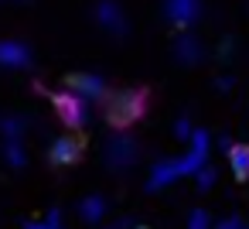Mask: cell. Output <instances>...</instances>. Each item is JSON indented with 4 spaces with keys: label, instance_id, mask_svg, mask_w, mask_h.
I'll return each instance as SVG.
<instances>
[{
    "label": "cell",
    "instance_id": "1",
    "mask_svg": "<svg viewBox=\"0 0 249 229\" xmlns=\"http://www.w3.org/2000/svg\"><path fill=\"white\" fill-rule=\"evenodd\" d=\"M208 144H212L208 130H195L188 154H181V157H171V161H160V164H154V171H150V178H147V191H160V188L174 185V181H178V178H184V174H198V171L205 168Z\"/></svg>",
    "mask_w": 249,
    "mask_h": 229
},
{
    "label": "cell",
    "instance_id": "2",
    "mask_svg": "<svg viewBox=\"0 0 249 229\" xmlns=\"http://www.w3.org/2000/svg\"><path fill=\"white\" fill-rule=\"evenodd\" d=\"M143 113H147V93L143 89H126L109 103V120L116 127H130V123L143 120Z\"/></svg>",
    "mask_w": 249,
    "mask_h": 229
},
{
    "label": "cell",
    "instance_id": "3",
    "mask_svg": "<svg viewBox=\"0 0 249 229\" xmlns=\"http://www.w3.org/2000/svg\"><path fill=\"white\" fill-rule=\"evenodd\" d=\"M55 113L62 116V123L65 127H82L86 123V99L79 96V93H72V89H62V93H55Z\"/></svg>",
    "mask_w": 249,
    "mask_h": 229
},
{
    "label": "cell",
    "instance_id": "4",
    "mask_svg": "<svg viewBox=\"0 0 249 229\" xmlns=\"http://www.w3.org/2000/svg\"><path fill=\"white\" fill-rule=\"evenodd\" d=\"M164 14L178 28H191L201 18V0H164Z\"/></svg>",
    "mask_w": 249,
    "mask_h": 229
},
{
    "label": "cell",
    "instance_id": "5",
    "mask_svg": "<svg viewBox=\"0 0 249 229\" xmlns=\"http://www.w3.org/2000/svg\"><path fill=\"white\" fill-rule=\"evenodd\" d=\"M0 65H4V69H28L31 65V48L24 41L4 38V41H0Z\"/></svg>",
    "mask_w": 249,
    "mask_h": 229
},
{
    "label": "cell",
    "instance_id": "6",
    "mask_svg": "<svg viewBox=\"0 0 249 229\" xmlns=\"http://www.w3.org/2000/svg\"><path fill=\"white\" fill-rule=\"evenodd\" d=\"M96 21L116 35H126V18H123V7L116 4V0H99L96 4Z\"/></svg>",
    "mask_w": 249,
    "mask_h": 229
},
{
    "label": "cell",
    "instance_id": "7",
    "mask_svg": "<svg viewBox=\"0 0 249 229\" xmlns=\"http://www.w3.org/2000/svg\"><path fill=\"white\" fill-rule=\"evenodd\" d=\"M72 93H79L82 99H103L106 96V82H103V76H89V72H82V76H72Z\"/></svg>",
    "mask_w": 249,
    "mask_h": 229
},
{
    "label": "cell",
    "instance_id": "8",
    "mask_svg": "<svg viewBox=\"0 0 249 229\" xmlns=\"http://www.w3.org/2000/svg\"><path fill=\"white\" fill-rule=\"evenodd\" d=\"M79 157H82V144H79V140H72V137H58V140L52 144V164L65 168V164H75Z\"/></svg>",
    "mask_w": 249,
    "mask_h": 229
},
{
    "label": "cell",
    "instance_id": "9",
    "mask_svg": "<svg viewBox=\"0 0 249 229\" xmlns=\"http://www.w3.org/2000/svg\"><path fill=\"white\" fill-rule=\"evenodd\" d=\"M106 157H109V164H113V168H126V164H133V161H137V147H133V140H130V137H116V140L106 147Z\"/></svg>",
    "mask_w": 249,
    "mask_h": 229
},
{
    "label": "cell",
    "instance_id": "10",
    "mask_svg": "<svg viewBox=\"0 0 249 229\" xmlns=\"http://www.w3.org/2000/svg\"><path fill=\"white\" fill-rule=\"evenodd\" d=\"M174 55H178V62L195 65V62L201 58V45H198L191 35H178V41H174Z\"/></svg>",
    "mask_w": 249,
    "mask_h": 229
},
{
    "label": "cell",
    "instance_id": "11",
    "mask_svg": "<svg viewBox=\"0 0 249 229\" xmlns=\"http://www.w3.org/2000/svg\"><path fill=\"white\" fill-rule=\"evenodd\" d=\"M79 215H82L86 222H99V219H106V198H103V195H89V198H82Z\"/></svg>",
    "mask_w": 249,
    "mask_h": 229
},
{
    "label": "cell",
    "instance_id": "12",
    "mask_svg": "<svg viewBox=\"0 0 249 229\" xmlns=\"http://www.w3.org/2000/svg\"><path fill=\"white\" fill-rule=\"evenodd\" d=\"M229 164H232V174L239 181H246L249 178V144H235L229 154Z\"/></svg>",
    "mask_w": 249,
    "mask_h": 229
},
{
    "label": "cell",
    "instance_id": "13",
    "mask_svg": "<svg viewBox=\"0 0 249 229\" xmlns=\"http://www.w3.org/2000/svg\"><path fill=\"white\" fill-rule=\"evenodd\" d=\"M4 161H7L11 168H24V164H28L24 144H21V140H4Z\"/></svg>",
    "mask_w": 249,
    "mask_h": 229
},
{
    "label": "cell",
    "instance_id": "14",
    "mask_svg": "<svg viewBox=\"0 0 249 229\" xmlns=\"http://www.w3.org/2000/svg\"><path fill=\"white\" fill-rule=\"evenodd\" d=\"M0 130H4L7 140H21V134H24V120H21V116H7V120H0Z\"/></svg>",
    "mask_w": 249,
    "mask_h": 229
},
{
    "label": "cell",
    "instance_id": "15",
    "mask_svg": "<svg viewBox=\"0 0 249 229\" xmlns=\"http://www.w3.org/2000/svg\"><path fill=\"white\" fill-rule=\"evenodd\" d=\"M215 181H218V171L215 168H201L198 174H195V185H198V191H208V188H215Z\"/></svg>",
    "mask_w": 249,
    "mask_h": 229
},
{
    "label": "cell",
    "instance_id": "16",
    "mask_svg": "<svg viewBox=\"0 0 249 229\" xmlns=\"http://www.w3.org/2000/svg\"><path fill=\"white\" fill-rule=\"evenodd\" d=\"M212 226V215L205 212V209H195L191 215H188V229H208Z\"/></svg>",
    "mask_w": 249,
    "mask_h": 229
},
{
    "label": "cell",
    "instance_id": "17",
    "mask_svg": "<svg viewBox=\"0 0 249 229\" xmlns=\"http://www.w3.org/2000/svg\"><path fill=\"white\" fill-rule=\"evenodd\" d=\"M174 137H178V140H191V137H195V127H191L188 116H181V120L174 123Z\"/></svg>",
    "mask_w": 249,
    "mask_h": 229
},
{
    "label": "cell",
    "instance_id": "18",
    "mask_svg": "<svg viewBox=\"0 0 249 229\" xmlns=\"http://www.w3.org/2000/svg\"><path fill=\"white\" fill-rule=\"evenodd\" d=\"M218 229H242V222H239L235 215H229L225 222H218Z\"/></svg>",
    "mask_w": 249,
    "mask_h": 229
},
{
    "label": "cell",
    "instance_id": "19",
    "mask_svg": "<svg viewBox=\"0 0 249 229\" xmlns=\"http://www.w3.org/2000/svg\"><path fill=\"white\" fill-rule=\"evenodd\" d=\"M215 147H218V151H225V154H232V147H235V144H232L229 137H218V144H215Z\"/></svg>",
    "mask_w": 249,
    "mask_h": 229
},
{
    "label": "cell",
    "instance_id": "20",
    "mask_svg": "<svg viewBox=\"0 0 249 229\" xmlns=\"http://www.w3.org/2000/svg\"><path fill=\"white\" fill-rule=\"evenodd\" d=\"M24 229H58V226H52V222H24Z\"/></svg>",
    "mask_w": 249,
    "mask_h": 229
},
{
    "label": "cell",
    "instance_id": "21",
    "mask_svg": "<svg viewBox=\"0 0 249 229\" xmlns=\"http://www.w3.org/2000/svg\"><path fill=\"white\" fill-rule=\"evenodd\" d=\"M45 222H52V226H58V222H62V212H58V209H52V212H48V219H45Z\"/></svg>",
    "mask_w": 249,
    "mask_h": 229
},
{
    "label": "cell",
    "instance_id": "22",
    "mask_svg": "<svg viewBox=\"0 0 249 229\" xmlns=\"http://www.w3.org/2000/svg\"><path fill=\"white\" fill-rule=\"evenodd\" d=\"M137 229H147V226H137Z\"/></svg>",
    "mask_w": 249,
    "mask_h": 229
}]
</instances>
